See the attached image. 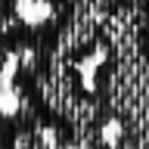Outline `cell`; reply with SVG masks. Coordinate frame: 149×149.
Instances as JSON below:
<instances>
[{"label":"cell","instance_id":"obj_1","mask_svg":"<svg viewBox=\"0 0 149 149\" xmlns=\"http://www.w3.org/2000/svg\"><path fill=\"white\" fill-rule=\"evenodd\" d=\"M6 56H9V53H6V47L0 44V72H3V62H6Z\"/></svg>","mask_w":149,"mask_h":149}]
</instances>
